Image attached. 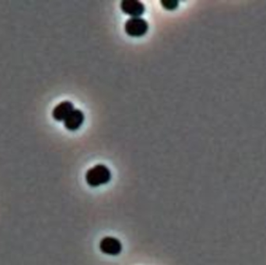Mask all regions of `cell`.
<instances>
[{"label": "cell", "instance_id": "cell-1", "mask_svg": "<svg viewBox=\"0 0 266 265\" xmlns=\"http://www.w3.org/2000/svg\"><path fill=\"white\" fill-rule=\"evenodd\" d=\"M85 177L88 185L92 187H99L111 180V173L108 167L98 164L88 170Z\"/></svg>", "mask_w": 266, "mask_h": 265}, {"label": "cell", "instance_id": "cell-2", "mask_svg": "<svg viewBox=\"0 0 266 265\" xmlns=\"http://www.w3.org/2000/svg\"><path fill=\"white\" fill-rule=\"evenodd\" d=\"M149 24L142 17H131L125 24V31L129 36L141 38L147 33Z\"/></svg>", "mask_w": 266, "mask_h": 265}, {"label": "cell", "instance_id": "cell-7", "mask_svg": "<svg viewBox=\"0 0 266 265\" xmlns=\"http://www.w3.org/2000/svg\"><path fill=\"white\" fill-rule=\"evenodd\" d=\"M163 8L168 10H174L178 7V1L176 0H162L161 2Z\"/></svg>", "mask_w": 266, "mask_h": 265}, {"label": "cell", "instance_id": "cell-4", "mask_svg": "<svg viewBox=\"0 0 266 265\" xmlns=\"http://www.w3.org/2000/svg\"><path fill=\"white\" fill-rule=\"evenodd\" d=\"M100 250L103 254L117 256L122 252V243L116 238L106 236L100 240Z\"/></svg>", "mask_w": 266, "mask_h": 265}, {"label": "cell", "instance_id": "cell-5", "mask_svg": "<svg viewBox=\"0 0 266 265\" xmlns=\"http://www.w3.org/2000/svg\"><path fill=\"white\" fill-rule=\"evenodd\" d=\"M84 119V112L81 110L74 109L64 121V126L69 131H77L82 126Z\"/></svg>", "mask_w": 266, "mask_h": 265}, {"label": "cell", "instance_id": "cell-6", "mask_svg": "<svg viewBox=\"0 0 266 265\" xmlns=\"http://www.w3.org/2000/svg\"><path fill=\"white\" fill-rule=\"evenodd\" d=\"M74 110V106L70 101H62L54 107L52 111V117L55 121L62 122L70 115V113Z\"/></svg>", "mask_w": 266, "mask_h": 265}, {"label": "cell", "instance_id": "cell-3", "mask_svg": "<svg viewBox=\"0 0 266 265\" xmlns=\"http://www.w3.org/2000/svg\"><path fill=\"white\" fill-rule=\"evenodd\" d=\"M120 7L125 14L132 17H140L146 10L144 4L137 0H123Z\"/></svg>", "mask_w": 266, "mask_h": 265}]
</instances>
